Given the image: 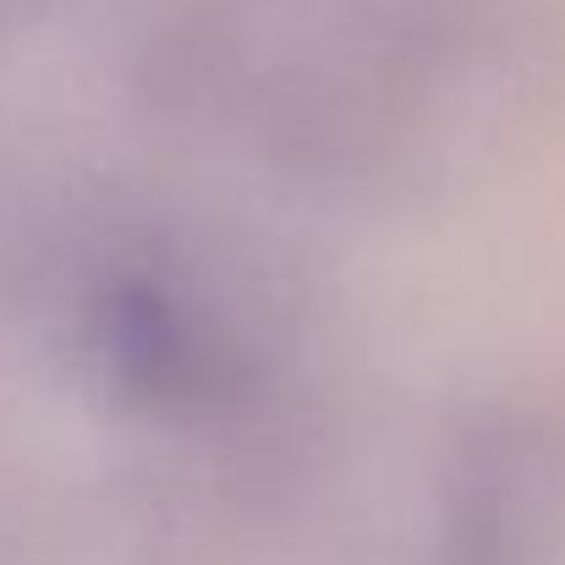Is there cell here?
I'll use <instances>...</instances> for the list:
<instances>
[{"label": "cell", "instance_id": "6da1fadb", "mask_svg": "<svg viewBox=\"0 0 565 565\" xmlns=\"http://www.w3.org/2000/svg\"><path fill=\"white\" fill-rule=\"evenodd\" d=\"M511 0H182L149 50L160 105L308 188H401L511 105Z\"/></svg>", "mask_w": 565, "mask_h": 565}, {"label": "cell", "instance_id": "7a4b0ae2", "mask_svg": "<svg viewBox=\"0 0 565 565\" xmlns=\"http://www.w3.org/2000/svg\"><path fill=\"white\" fill-rule=\"evenodd\" d=\"M39 324L110 412L209 428L253 406L264 341L209 258L154 225H88L39 275Z\"/></svg>", "mask_w": 565, "mask_h": 565}, {"label": "cell", "instance_id": "3957f363", "mask_svg": "<svg viewBox=\"0 0 565 565\" xmlns=\"http://www.w3.org/2000/svg\"><path fill=\"white\" fill-rule=\"evenodd\" d=\"M561 505L565 467L539 423H472L445 467L439 565H544Z\"/></svg>", "mask_w": 565, "mask_h": 565}]
</instances>
